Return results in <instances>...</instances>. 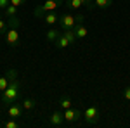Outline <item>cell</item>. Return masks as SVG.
<instances>
[{"instance_id": "6da1fadb", "label": "cell", "mask_w": 130, "mask_h": 128, "mask_svg": "<svg viewBox=\"0 0 130 128\" xmlns=\"http://www.w3.org/2000/svg\"><path fill=\"white\" fill-rule=\"evenodd\" d=\"M19 95H21V81L16 78V80H12V81H10V85L2 92L0 99H2V102H4V104H7V106H9V104H12V102H16V100L19 99Z\"/></svg>"}, {"instance_id": "7a4b0ae2", "label": "cell", "mask_w": 130, "mask_h": 128, "mask_svg": "<svg viewBox=\"0 0 130 128\" xmlns=\"http://www.w3.org/2000/svg\"><path fill=\"white\" fill-rule=\"evenodd\" d=\"M62 2L64 0H45L42 5H37V9H35V16L37 17H43L47 12H52V10H56L59 5H62Z\"/></svg>"}, {"instance_id": "3957f363", "label": "cell", "mask_w": 130, "mask_h": 128, "mask_svg": "<svg viewBox=\"0 0 130 128\" xmlns=\"http://www.w3.org/2000/svg\"><path fill=\"white\" fill-rule=\"evenodd\" d=\"M83 119L87 125H97L101 121V111L97 106H89L83 113Z\"/></svg>"}, {"instance_id": "277c9868", "label": "cell", "mask_w": 130, "mask_h": 128, "mask_svg": "<svg viewBox=\"0 0 130 128\" xmlns=\"http://www.w3.org/2000/svg\"><path fill=\"white\" fill-rule=\"evenodd\" d=\"M62 114H64V121L68 123V125H75L78 119L83 116V113L82 111H78V109H73V107H70V109H66V111H62Z\"/></svg>"}, {"instance_id": "5b68a950", "label": "cell", "mask_w": 130, "mask_h": 128, "mask_svg": "<svg viewBox=\"0 0 130 128\" xmlns=\"http://www.w3.org/2000/svg\"><path fill=\"white\" fill-rule=\"evenodd\" d=\"M16 78H18V71H16V69H9L4 76H0V94L9 87L12 80H16Z\"/></svg>"}, {"instance_id": "8992f818", "label": "cell", "mask_w": 130, "mask_h": 128, "mask_svg": "<svg viewBox=\"0 0 130 128\" xmlns=\"http://www.w3.org/2000/svg\"><path fill=\"white\" fill-rule=\"evenodd\" d=\"M59 24H61V28H62V31L71 30L76 24V17L71 16V14H62V16H59Z\"/></svg>"}, {"instance_id": "52a82bcc", "label": "cell", "mask_w": 130, "mask_h": 128, "mask_svg": "<svg viewBox=\"0 0 130 128\" xmlns=\"http://www.w3.org/2000/svg\"><path fill=\"white\" fill-rule=\"evenodd\" d=\"M5 42L12 47L19 45V30L18 28H9L7 33H5Z\"/></svg>"}, {"instance_id": "ba28073f", "label": "cell", "mask_w": 130, "mask_h": 128, "mask_svg": "<svg viewBox=\"0 0 130 128\" xmlns=\"http://www.w3.org/2000/svg\"><path fill=\"white\" fill-rule=\"evenodd\" d=\"M23 104H21V102H18V100H16V102H12V104H9V107H7V116H9V118H19L21 114H23Z\"/></svg>"}, {"instance_id": "9c48e42d", "label": "cell", "mask_w": 130, "mask_h": 128, "mask_svg": "<svg viewBox=\"0 0 130 128\" xmlns=\"http://www.w3.org/2000/svg\"><path fill=\"white\" fill-rule=\"evenodd\" d=\"M49 125L50 126H62L64 125V114L61 111H54L49 116Z\"/></svg>"}, {"instance_id": "30bf717a", "label": "cell", "mask_w": 130, "mask_h": 128, "mask_svg": "<svg viewBox=\"0 0 130 128\" xmlns=\"http://www.w3.org/2000/svg\"><path fill=\"white\" fill-rule=\"evenodd\" d=\"M42 19H43V23H45V24H50V26H52V24L59 23V14H56V10H52V12H47Z\"/></svg>"}, {"instance_id": "8fae6325", "label": "cell", "mask_w": 130, "mask_h": 128, "mask_svg": "<svg viewBox=\"0 0 130 128\" xmlns=\"http://www.w3.org/2000/svg\"><path fill=\"white\" fill-rule=\"evenodd\" d=\"M75 33H76L78 38H85L89 35V28L85 26V23H76L75 24Z\"/></svg>"}, {"instance_id": "7c38bea8", "label": "cell", "mask_w": 130, "mask_h": 128, "mask_svg": "<svg viewBox=\"0 0 130 128\" xmlns=\"http://www.w3.org/2000/svg\"><path fill=\"white\" fill-rule=\"evenodd\" d=\"M54 43H56V47H57V49H66V47H70V45H71L70 40L66 38V35H64V33H59V36L56 38Z\"/></svg>"}, {"instance_id": "4fadbf2b", "label": "cell", "mask_w": 130, "mask_h": 128, "mask_svg": "<svg viewBox=\"0 0 130 128\" xmlns=\"http://www.w3.org/2000/svg\"><path fill=\"white\" fill-rule=\"evenodd\" d=\"M94 2H95V7H99V9L104 10V9H109L115 0H94Z\"/></svg>"}, {"instance_id": "5bb4252c", "label": "cell", "mask_w": 130, "mask_h": 128, "mask_svg": "<svg viewBox=\"0 0 130 128\" xmlns=\"http://www.w3.org/2000/svg\"><path fill=\"white\" fill-rule=\"evenodd\" d=\"M59 106L62 111H66V109H70L71 107V99L68 97V95H64V97H61L59 99Z\"/></svg>"}, {"instance_id": "9a60e30c", "label": "cell", "mask_w": 130, "mask_h": 128, "mask_svg": "<svg viewBox=\"0 0 130 128\" xmlns=\"http://www.w3.org/2000/svg\"><path fill=\"white\" fill-rule=\"evenodd\" d=\"M62 33L66 35V38L70 40V43H75V42L78 40V36H76V33H75V28H71V30H64Z\"/></svg>"}, {"instance_id": "2e32d148", "label": "cell", "mask_w": 130, "mask_h": 128, "mask_svg": "<svg viewBox=\"0 0 130 128\" xmlns=\"http://www.w3.org/2000/svg\"><path fill=\"white\" fill-rule=\"evenodd\" d=\"M4 10H5V16H7V17H14V16H18V7L12 5V4H9Z\"/></svg>"}, {"instance_id": "e0dca14e", "label": "cell", "mask_w": 130, "mask_h": 128, "mask_svg": "<svg viewBox=\"0 0 130 128\" xmlns=\"http://www.w3.org/2000/svg\"><path fill=\"white\" fill-rule=\"evenodd\" d=\"M21 104H23V107L28 109V111H30V109H33L35 106H37L35 99H23V100H21Z\"/></svg>"}, {"instance_id": "ac0fdd59", "label": "cell", "mask_w": 130, "mask_h": 128, "mask_svg": "<svg viewBox=\"0 0 130 128\" xmlns=\"http://www.w3.org/2000/svg\"><path fill=\"white\" fill-rule=\"evenodd\" d=\"M59 33H61V31H57V30H54V28H52V30H49L47 33H45V36H47L49 42H56V38L59 36Z\"/></svg>"}, {"instance_id": "d6986e66", "label": "cell", "mask_w": 130, "mask_h": 128, "mask_svg": "<svg viewBox=\"0 0 130 128\" xmlns=\"http://www.w3.org/2000/svg\"><path fill=\"white\" fill-rule=\"evenodd\" d=\"M66 4H68L70 9H80V7H83L82 0H66Z\"/></svg>"}, {"instance_id": "ffe728a7", "label": "cell", "mask_w": 130, "mask_h": 128, "mask_svg": "<svg viewBox=\"0 0 130 128\" xmlns=\"http://www.w3.org/2000/svg\"><path fill=\"white\" fill-rule=\"evenodd\" d=\"M7 24H9V28H19L21 21L18 19V16H14V17H9V21H7Z\"/></svg>"}, {"instance_id": "44dd1931", "label": "cell", "mask_w": 130, "mask_h": 128, "mask_svg": "<svg viewBox=\"0 0 130 128\" xmlns=\"http://www.w3.org/2000/svg\"><path fill=\"white\" fill-rule=\"evenodd\" d=\"M4 126H5V128H18V126H19V123L16 121V118H10L9 121L4 123Z\"/></svg>"}, {"instance_id": "7402d4cb", "label": "cell", "mask_w": 130, "mask_h": 128, "mask_svg": "<svg viewBox=\"0 0 130 128\" xmlns=\"http://www.w3.org/2000/svg\"><path fill=\"white\" fill-rule=\"evenodd\" d=\"M7 30H9V24L5 23V19H2V17H0V35H5Z\"/></svg>"}, {"instance_id": "603a6c76", "label": "cell", "mask_w": 130, "mask_h": 128, "mask_svg": "<svg viewBox=\"0 0 130 128\" xmlns=\"http://www.w3.org/2000/svg\"><path fill=\"white\" fill-rule=\"evenodd\" d=\"M82 4H83V5H85L89 10H94V9H95V2H94V0H82Z\"/></svg>"}, {"instance_id": "cb8c5ba5", "label": "cell", "mask_w": 130, "mask_h": 128, "mask_svg": "<svg viewBox=\"0 0 130 128\" xmlns=\"http://www.w3.org/2000/svg\"><path fill=\"white\" fill-rule=\"evenodd\" d=\"M24 2H26V0H10V4H12V5H16V7H21Z\"/></svg>"}, {"instance_id": "d4e9b609", "label": "cell", "mask_w": 130, "mask_h": 128, "mask_svg": "<svg viewBox=\"0 0 130 128\" xmlns=\"http://www.w3.org/2000/svg\"><path fill=\"white\" fill-rule=\"evenodd\" d=\"M123 97L127 99V100H130V85H128L125 90H123Z\"/></svg>"}, {"instance_id": "484cf974", "label": "cell", "mask_w": 130, "mask_h": 128, "mask_svg": "<svg viewBox=\"0 0 130 128\" xmlns=\"http://www.w3.org/2000/svg\"><path fill=\"white\" fill-rule=\"evenodd\" d=\"M9 4H10V0H0V9H5Z\"/></svg>"}]
</instances>
